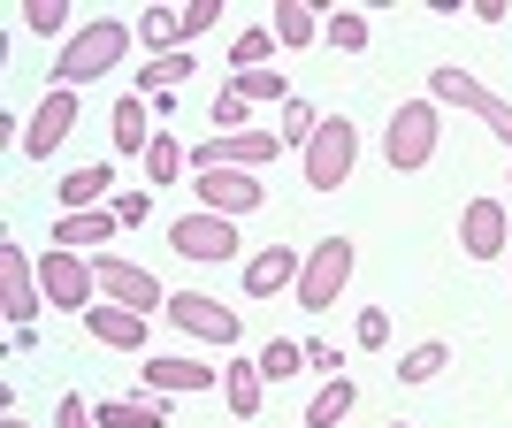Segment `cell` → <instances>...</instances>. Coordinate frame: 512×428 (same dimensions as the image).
<instances>
[{"label":"cell","instance_id":"22","mask_svg":"<svg viewBox=\"0 0 512 428\" xmlns=\"http://www.w3.org/2000/svg\"><path fill=\"white\" fill-rule=\"evenodd\" d=\"M321 0H276V23H268V31H276V46H291V54H299V46H314L321 39V16H314Z\"/></svg>","mask_w":512,"mask_h":428},{"label":"cell","instance_id":"5","mask_svg":"<svg viewBox=\"0 0 512 428\" xmlns=\"http://www.w3.org/2000/svg\"><path fill=\"white\" fill-rule=\"evenodd\" d=\"M428 92H436V107H467L474 123H490L497 138L512 146V100H497L474 69H459V62H451V69H428Z\"/></svg>","mask_w":512,"mask_h":428},{"label":"cell","instance_id":"38","mask_svg":"<svg viewBox=\"0 0 512 428\" xmlns=\"http://www.w3.org/2000/svg\"><path fill=\"white\" fill-rule=\"evenodd\" d=\"M360 344H367V352H383V344H390V314H383V306H367V314H360Z\"/></svg>","mask_w":512,"mask_h":428},{"label":"cell","instance_id":"37","mask_svg":"<svg viewBox=\"0 0 512 428\" xmlns=\"http://www.w3.org/2000/svg\"><path fill=\"white\" fill-rule=\"evenodd\" d=\"M245 92H222V100H214V130H245Z\"/></svg>","mask_w":512,"mask_h":428},{"label":"cell","instance_id":"25","mask_svg":"<svg viewBox=\"0 0 512 428\" xmlns=\"http://www.w3.org/2000/svg\"><path fill=\"white\" fill-rule=\"evenodd\" d=\"M176 176H184V146H176V130H153V146H146V192H169Z\"/></svg>","mask_w":512,"mask_h":428},{"label":"cell","instance_id":"26","mask_svg":"<svg viewBox=\"0 0 512 428\" xmlns=\"http://www.w3.org/2000/svg\"><path fill=\"white\" fill-rule=\"evenodd\" d=\"M184 77H192V54L176 46V54H153V62L138 69V92H146V100H153V92H176V85H184Z\"/></svg>","mask_w":512,"mask_h":428},{"label":"cell","instance_id":"16","mask_svg":"<svg viewBox=\"0 0 512 428\" xmlns=\"http://www.w3.org/2000/svg\"><path fill=\"white\" fill-rule=\"evenodd\" d=\"M299 268H306V253H291V245H260V253L245 260V291H253V299L299 291Z\"/></svg>","mask_w":512,"mask_h":428},{"label":"cell","instance_id":"4","mask_svg":"<svg viewBox=\"0 0 512 428\" xmlns=\"http://www.w3.org/2000/svg\"><path fill=\"white\" fill-rule=\"evenodd\" d=\"M352 268H360V245H352V237H321L314 253H306V268H299V306L306 314H329L337 291L352 283Z\"/></svg>","mask_w":512,"mask_h":428},{"label":"cell","instance_id":"20","mask_svg":"<svg viewBox=\"0 0 512 428\" xmlns=\"http://www.w3.org/2000/svg\"><path fill=\"white\" fill-rule=\"evenodd\" d=\"M222 398H230L237 421H253V413L268 406V375H260V360H230V367H222Z\"/></svg>","mask_w":512,"mask_h":428},{"label":"cell","instance_id":"15","mask_svg":"<svg viewBox=\"0 0 512 428\" xmlns=\"http://www.w3.org/2000/svg\"><path fill=\"white\" fill-rule=\"evenodd\" d=\"M138 383H146V398H184V390H214V367L207 360H176V352H153V360L138 367Z\"/></svg>","mask_w":512,"mask_h":428},{"label":"cell","instance_id":"31","mask_svg":"<svg viewBox=\"0 0 512 428\" xmlns=\"http://www.w3.org/2000/svg\"><path fill=\"white\" fill-rule=\"evenodd\" d=\"M268 54H276V31H237V39H230V62L237 69H260Z\"/></svg>","mask_w":512,"mask_h":428},{"label":"cell","instance_id":"19","mask_svg":"<svg viewBox=\"0 0 512 428\" xmlns=\"http://www.w3.org/2000/svg\"><path fill=\"white\" fill-rule=\"evenodd\" d=\"M107 130H115V153H138V161H146V146H153V107H146V92H130V100H115Z\"/></svg>","mask_w":512,"mask_h":428},{"label":"cell","instance_id":"23","mask_svg":"<svg viewBox=\"0 0 512 428\" xmlns=\"http://www.w3.org/2000/svg\"><path fill=\"white\" fill-rule=\"evenodd\" d=\"M92 421H100V428H161L169 406H161V398H100Z\"/></svg>","mask_w":512,"mask_h":428},{"label":"cell","instance_id":"1","mask_svg":"<svg viewBox=\"0 0 512 428\" xmlns=\"http://www.w3.org/2000/svg\"><path fill=\"white\" fill-rule=\"evenodd\" d=\"M123 46H130V23H115V16H92L77 39L62 46V62H54V85H92V77H107V69L123 62Z\"/></svg>","mask_w":512,"mask_h":428},{"label":"cell","instance_id":"7","mask_svg":"<svg viewBox=\"0 0 512 428\" xmlns=\"http://www.w3.org/2000/svg\"><path fill=\"white\" fill-rule=\"evenodd\" d=\"M39 283H46V306H54V314H92V283H100V268H92L85 253H62V245H54V253H39Z\"/></svg>","mask_w":512,"mask_h":428},{"label":"cell","instance_id":"18","mask_svg":"<svg viewBox=\"0 0 512 428\" xmlns=\"http://www.w3.org/2000/svg\"><path fill=\"white\" fill-rule=\"evenodd\" d=\"M123 230V222H115V207H92V214H62V222H54V245H62V253H100L107 237Z\"/></svg>","mask_w":512,"mask_h":428},{"label":"cell","instance_id":"11","mask_svg":"<svg viewBox=\"0 0 512 428\" xmlns=\"http://www.w3.org/2000/svg\"><path fill=\"white\" fill-rule=\"evenodd\" d=\"M276 146L283 130H214L192 153V169H260V161H276Z\"/></svg>","mask_w":512,"mask_h":428},{"label":"cell","instance_id":"41","mask_svg":"<svg viewBox=\"0 0 512 428\" xmlns=\"http://www.w3.org/2000/svg\"><path fill=\"white\" fill-rule=\"evenodd\" d=\"M0 428H31V421H23V413H8V421H0Z\"/></svg>","mask_w":512,"mask_h":428},{"label":"cell","instance_id":"34","mask_svg":"<svg viewBox=\"0 0 512 428\" xmlns=\"http://www.w3.org/2000/svg\"><path fill=\"white\" fill-rule=\"evenodd\" d=\"M314 130H321V115H314L306 100L283 107V146H299V153H306V138H314Z\"/></svg>","mask_w":512,"mask_h":428},{"label":"cell","instance_id":"30","mask_svg":"<svg viewBox=\"0 0 512 428\" xmlns=\"http://www.w3.org/2000/svg\"><path fill=\"white\" fill-rule=\"evenodd\" d=\"M299 367H306V344H291V337L260 344V375H268V383H283V375H299Z\"/></svg>","mask_w":512,"mask_h":428},{"label":"cell","instance_id":"28","mask_svg":"<svg viewBox=\"0 0 512 428\" xmlns=\"http://www.w3.org/2000/svg\"><path fill=\"white\" fill-rule=\"evenodd\" d=\"M321 39L337 46V54H360V46H367V16H360V8H329V23H321Z\"/></svg>","mask_w":512,"mask_h":428},{"label":"cell","instance_id":"9","mask_svg":"<svg viewBox=\"0 0 512 428\" xmlns=\"http://www.w3.org/2000/svg\"><path fill=\"white\" fill-rule=\"evenodd\" d=\"M192 192H199V207L207 214H253L260 199H268V184H260L253 169H192Z\"/></svg>","mask_w":512,"mask_h":428},{"label":"cell","instance_id":"27","mask_svg":"<svg viewBox=\"0 0 512 428\" xmlns=\"http://www.w3.org/2000/svg\"><path fill=\"white\" fill-rule=\"evenodd\" d=\"M230 92H245V100H276V107H291L299 92L283 85V69H237L230 77Z\"/></svg>","mask_w":512,"mask_h":428},{"label":"cell","instance_id":"17","mask_svg":"<svg viewBox=\"0 0 512 428\" xmlns=\"http://www.w3.org/2000/svg\"><path fill=\"white\" fill-rule=\"evenodd\" d=\"M85 329H92V344H107V352H138L153 321H146V314H130V306H115V299H100V306L85 314Z\"/></svg>","mask_w":512,"mask_h":428},{"label":"cell","instance_id":"32","mask_svg":"<svg viewBox=\"0 0 512 428\" xmlns=\"http://www.w3.org/2000/svg\"><path fill=\"white\" fill-rule=\"evenodd\" d=\"M138 39H146V54H176V16L146 8V16H138Z\"/></svg>","mask_w":512,"mask_h":428},{"label":"cell","instance_id":"2","mask_svg":"<svg viewBox=\"0 0 512 428\" xmlns=\"http://www.w3.org/2000/svg\"><path fill=\"white\" fill-rule=\"evenodd\" d=\"M436 138H444V115H436V100H398L390 107V130H383V153H390V169L413 176L436 161Z\"/></svg>","mask_w":512,"mask_h":428},{"label":"cell","instance_id":"35","mask_svg":"<svg viewBox=\"0 0 512 428\" xmlns=\"http://www.w3.org/2000/svg\"><path fill=\"white\" fill-rule=\"evenodd\" d=\"M16 16L31 23V31H62V23H69V0H23Z\"/></svg>","mask_w":512,"mask_h":428},{"label":"cell","instance_id":"36","mask_svg":"<svg viewBox=\"0 0 512 428\" xmlns=\"http://www.w3.org/2000/svg\"><path fill=\"white\" fill-rule=\"evenodd\" d=\"M107 207H115V222H123V230H138V222H153V199H146V192H115V199H107Z\"/></svg>","mask_w":512,"mask_h":428},{"label":"cell","instance_id":"24","mask_svg":"<svg viewBox=\"0 0 512 428\" xmlns=\"http://www.w3.org/2000/svg\"><path fill=\"white\" fill-rule=\"evenodd\" d=\"M352 406H360V383H352V375H329V383L314 390V406H306V428H337Z\"/></svg>","mask_w":512,"mask_h":428},{"label":"cell","instance_id":"40","mask_svg":"<svg viewBox=\"0 0 512 428\" xmlns=\"http://www.w3.org/2000/svg\"><path fill=\"white\" fill-rule=\"evenodd\" d=\"M306 367H321V375H344V360H337V344H306Z\"/></svg>","mask_w":512,"mask_h":428},{"label":"cell","instance_id":"12","mask_svg":"<svg viewBox=\"0 0 512 428\" xmlns=\"http://www.w3.org/2000/svg\"><path fill=\"white\" fill-rule=\"evenodd\" d=\"M39 306H46V283H39V268H31V253H23V245H0V314L16 321V329H31Z\"/></svg>","mask_w":512,"mask_h":428},{"label":"cell","instance_id":"10","mask_svg":"<svg viewBox=\"0 0 512 428\" xmlns=\"http://www.w3.org/2000/svg\"><path fill=\"white\" fill-rule=\"evenodd\" d=\"M169 253H184V260H230L237 253V222L230 214H176L169 222Z\"/></svg>","mask_w":512,"mask_h":428},{"label":"cell","instance_id":"14","mask_svg":"<svg viewBox=\"0 0 512 428\" xmlns=\"http://www.w3.org/2000/svg\"><path fill=\"white\" fill-rule=\"evenodd\" d=\"M69 130H77V92H69V85H54V92H46L39 107H31V130H23V153H31V161H46V153L62 146Z\"/></svg>","mask_w":512,"mask_h":428},{"label":"cell","instance_id":"33","mask_svg":"<svg viewBox=\"0 0 512 428\" xmlns=\"http://www.w3.org/2000/svg\"><path fill=\"white\" fill-rule=\"evenodd\" d=\"M214 16H222V0H184V8H176V39H199V31H214Z\"/></svg>","mask_w":512,"mask_h":428},{"label":"cell","instance_id":"29","mask_svg":"<svg viewBox=\"0 0 512 428\" xmlns=\"http://www.w3.org/2000/svg\"><path fill=\"white\" fill-rule=\"evenodd\" d=\"M444 367H451V352H444V344H413L406 360H398V383H436Z\"/></svg>","mask_w":512,"mask_h":428},{"label":"cell","instance_id":"3","mask_svg":"<svg viewBox=\"0 0 512 428\" xmlns=\"http://www.w3.org/2000/svg\"><path fill=\"white\" fill-rule=\"evenodd\" d=\"M352 161H360V130H352V115H321V130L306 138V153H299L306 192H337L344 176H352Z\"/></svg>","mask_w":512,"mask_h":428},{"label":"cell","instance_id":"6","mask_svg":"<svg viewBox=\"0 0 512 428\" xmlns=\"http://www.w3.org/2000/svg\"><path fill=\"white\" fill-rule=\"evenodd\" d=\"M92 268H100V291L115 306H130V314H169V291H161V276L153 268H138V260H123V253H92Z\"/></svg>","mask_w":512,"mask_h":428},{"label":"cell","instance_id":"13","mask_svg":"<svg viewBox=\"0 0 512 428\" xmlns=\"http://www.w3.org/2000/svg\"><path fill=\"white\" fill-rule=\"evenodd\" d=\"M512 237V207L505 199H467V214H459V253L467 260H497Z\"/></svg>","mask_w":512,"mask_h":428},{"label":"cell","instance_id":"42","mask_svg":"<svg viewBox=\"0 0 512 428\" xmlns=\"http://www.w3.org/2000/svg\"><path fill=\"white\" fill-rule=\"evenodd\" d=\"M383 428H413V421H383Z\"/></svg>","mask_w":512,"mask_h":428},{"label":"cell","instance_id":"21","mask_svg":"<svg viewBox=\"0 0 512 428\" xmlns=\"http://www.w3.org/2000/svg\"><path fill=\"white\" fill-rule=\"evenodd\" d=\"M107 192H115V169H100V161H92V169H69L62 184H54V199H62L69 214H92V207H107Z\"/></svg>","mask_w":512,"mask_h":428},{"label":"cell","instance_id":"8","mask_svg":"<svg viewBox=\"0 0 512 428\" xmlns=\"http://www.w3.org/2000/svg\"><path fill=\"white\" fill-rule=\"evenodd\" d=\"M161 321H176V329L199 337V344H237V329H245L214 291H169V314H161Z\"/></svg>","mask_w":512,"mask_h":428},{"label":"cell","instance_id":"39","mask_svg":"<svg viewBox=\"0 0 512 428\" xmlns=\"http://www.w3.org/2000/svg\"><path fill=\"white\" fill-rule=\"evenodd\" d=\"M54 428H100V421H92L85 398H62V406H54Z\"/></svg>","mask_w":512,"mask_h":428}]
</instances>
